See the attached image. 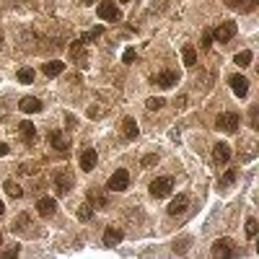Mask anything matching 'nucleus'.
<instances>
[{
  "label": "nucleus",
  "instance_id": "f257e3e1",
  "mask_svg": "<svg viewBox=\"0 0 259 259\" xmlns=\"http://www.w3.org/2000/svg\"><path fill=\"white\" fill-rule=\"evenodd\" d=\"M96 13H99V18H104L106 24H117V21L122 18V10L114 5V0H101Z\"/></svg>",
  "mask_w": 259,
  "mask_h": 259
},
{
  "label": "nucleus",
  "instance_id": "f03ea898",
  "mask_svg": "<svg viewBox=\"0 0 259 259\" xmlns=\"http://www.w3.org/2000/svg\"><path fill=\"white\" fill-rule=\"evenodd\" d=\"M239 125H241V119H239V114H233V111H223V114H218V119H215V127L220 132H228V135L239 132Z\"/></svg>",
  "mask_w": 259,
  "mask_h": 259
},
{
  "label": "nucleus",
  "instance_id": "7ed1b4c3",
  "mask_svg": "<svg viewBox=\"0 0 259 259\" xmlns=\"http://www.w3.org/2000/svg\"><path fill=\"white\" fill-rule=\"evenodd\" d=\"M171 192H174V179L171 176H158V179H153V182H151V195L155 200L168 197Z\"/></svg>",
  "mask_w": 259,
  "mask_h": 259
},
{
  "label": "nucleus",
  "instance_id": "20e7f679",
  "mask_svg": "<svg viewBox=\"0 0 259 259\" xmlns=\"http://www.w3.org/2000/svg\"><path fill=\"white\" fill-rule=\"evenodd\" d=\"M52 184H54V189H57V195L65 197L67 192H70V187H73V176L67 174L65 168H60V171L52 174Z\"/></svg>",
  "mask_w": 259,
  "mask_h": 259
},
{
  "label": "nucleus",
  "instance_id": "39448f33",
  "mask_svg": "<svg viewBox=\"0 0 259 259\" xmlns=\"http://www.w3.org/2000/svg\"><path fill=\"white\" fill-rule=\"evenodd\" d=\"M127 184H130V174L125 171V168H117V171L109 176V182H106V187L111 189V192H125Z\"/></svg>",
  "mask_w": 259,
  "mask_h": 259
},
{
  "label": "nucleus",
  "instance_id": "423d86ee",
  "mask_svg": "<svg viewBox=\"0 0 259 259\" xmlns=\"http://www.w3.org/2000/svg\"><path fill=\"white\" fill-rule=\"evenodd\" d=\"M236 37V24L233 21H226V24H220V26H215L212 29V39H218V42H231Z\"/></svg>",
  "mask_w": 259,
  "mask_h": 259
},
{
  "label": "nucleus",
  "instance_id": "0eeeda50",
  "mask_svg": "<svg viewBox=\"0 0 259 259\" xmlns=\"http://www.w3.org/2000/svg\"><path fill=\"white\" fill-rule=\"evenodd\" d=\"M187 207H189V197L187 195H176L171 202H168V215L179 218V215H184V212H187Z\"/></svg>",
  "mask_w": 259,
  "mask_h": 259
},
{
  "label": "nucleus",
  "instance_id": "6e6552de",
  "mask_svg": "<svg viewBox=\"0 0 259 259\" xmlns=\"http://www.w3.org/2000/svg\"><path fill=\"white\" fill-rule=\"evenodd\" d=\"M228 83H231V88H233V94L239 96V99H246V94H249V81H246L244 75H231L228 78Z\"/></svg>",
  "mask_w": 259,
  "mask_h": 259
},
{
  "label": "nucleus",
  "instance_id": "1a4fd4ad",
  "mask_svg": "<svg viewBox=\"0 0 259 259\" xmlns=\"http://www.w3.org/2000/svg\"><path fill=\"white\" fill-rule=\"evenodd\" d=\"M212 257H220V259L233 257V241L231 239H218L212 244Z\"/></svg>",
  "mask_w": 259,
  "mask_h": 259
},
{
  "label": "nucleus",
  "instance_id": "9d476101",
  "mask_svg": "<svg viewBox=\"0 0 259 259\" xmlns=\"http://www.w3.org/2000/svg\"><path fill=\"white\" fill-rule=\"evenodd\" d=\"M176 81H179V73H174V70H163L153 78V83L158 88H171V86H176Z\"/></svg>",
  "mask_w": 259,
  "mask_h": 259
},
{
  "label": "nucleus",
  "instance_id": "9b49d317",
  "mask_svg": "<svg viewBox=\"0 0 259 259\" xmlns=\"http://www.w3.org/2000/svg\"><path fill=\"white\" fill-rule=\"evenodd\" d=\"M81 168L83 171H94V166L99 163V153L94 151V148H83V153H81Z\"/></svg>",
  "mask_w": 259,
  "mask_h": 259
},
{
  "label": "nucleus",
  "instance_id": "f8f14e48",
  "mask_svg": "<svg viewBox=\"0 0 259 259\" xmlns=\"http://www.w3.org/2000/svg\"><path fill=\"white\" fill-rule=\"evenodd\" d=\"M47 140H50V145H52V148H54V151H60V153L70 148V143H67V138H65V135H62L60 130H50Z\"/></svg>",
  "mask_w": 259,
  "mask_h": 259
},
{
  "label": "nucleus",
  "instance_id": "ddd939ff",
  "mask_svg": "<svg viewBox=\"0 0 259 259\" xmlns=\"http://www.w3.org/2000/svg\"><path fill=\"white\" fill-rule=\"evenodd\" d=\"M18 109L24 111V114H37V111H42V101L34 99V96H24L18 101Z\"/></svg>",
  "mask_w": 259,
  "mask_h": 259
},
{
  "label": "nucleus",
  "instance_id": "4468645a",
  "mask_svg": "<svg viewBox=\"0 0 259 259\" xmlns=\"http://www.w3.org/2000/svg\"><path fill=\"white\" fill-rule=\"evenodd\" d=\"M54 210H57V202H54L52 197H42V200L37 202V212H39L42 218H52Z\"/></svg>",
  "mask_w": 259,
  "mask_h": 259
},
{
  "label": "nucleus",
  "instance_id": "2eb2a0df",
  "mask_svg": "<svg viewBox=\"0 0 259 259\" xmlns=\"http://www.w3.org/2000/svg\"><path fill=\"white\" fill-rule=\"evenodd\" d=\"M212 161H215V163H228L231 161L228 143H215V148H212Z\"/></svg>",
  "mask_w": 259,
  "mask_h": 259
},
{
  "label": "nucleus",
  "instance_id": "dca6fc26",
  "mask_svg": "<svg viewBox=\"0 0 259 259\" xmlns=\"http://www.w3.org/2000/svg\"><path fill=\"white\" fill-rule=\"evenodd\" d=\"M228 8L239 10V13H252V10L259 5V0H226Z\"/></svg>",
  "mask_w": 259,
  "mask_h": 259
},
{
  "label": "nucleus",
  "instance_id": "f3484780",
  "mask_svg": "<svg viewBox=\"0 0 259 259\" xmlns=\"http://www.w3.org/2000/svg\"><path fill=\"white\" fill-rule=\"evenodd\" d=\"M122 135H125V138L127 140H135V138H138V135H140V127H138V122H135V119H122Z\"/></svg>",
  "mask_w": 259,
  "mask_h": 259
},
{
  "label": "nucleus",
  "instance_id": "a211bd4d",
  "mask_svg": "<svg viewBox=\"0 0 259 259\" xmlns=\"http://www.w3.org/2000/svg\"><path fill=\"white\" fill-rule=\"evenodd\" d=\"M122 239H125V233H122L119 228H114V226H109L104 231V246H117Z\"/></svg>",
  "mask_w": 259,
  "mask_h": 259
},
{
  "label": "nucleus",
  "instance_id": "6ab92c4d",
  "mask_svg": "<svg viewBox=\"0 0 259 259\" xmlns=\"http://www.w3.org/2000/svg\"><path fill=\"white\" fill-rule=\"evenodd\" d=\"M88 200H91V202H94V205H96L99 210L109 207V200H106V195L101 192V189H96V187H91V189H88Z\"/></svg>",
  "mask_w": 259,
  "mask_h": 259
},
{
  "label": "nucleus",
  "instance_id": "aec40b11",
  "mask_svg": "<svg viewBox=\"0 0 259 259\" xmlns=\"http://www.w3.org/2000/svg\"><path fill=\"white\" fill-rule=\"evenodd\" d=\"M62 70H65V62H60V60H52V62H44V65H42V73L47 75V78L60 75Z\"/></svg>",
  "mask_w": 259,
  "mask_h": 259
},
{
  "label": "nucleus",
  "instance_id": "412c9836",
  "mask_svg": "<svg viewBox=\"0 0 259 259\" xmlns=\"http://www.w3.org/2000/svg\"><path fill=\"white\" fill-rule=\"evenodd\" d=\"M21 138H24L26 145H34V140H37V127H34L31 122H21Z\"/></svg>",
  "mask_w": 259,
  "mask_h": 259
},
{
  "label": "nucleus",
  "instance_id": "4be33fe9",
  "mask_svg": "<svg viewBox=\"0 0 259 259\" xmlns=\"http://www.w3.org/2000/svg\"><path fill=\"white\" fill-rule=\"evenodd\" d=\"M70 57L78 62V65H86V52H83V42L81 39H75L70 44Z\"/></svg>",
  "mask_w": 259,
  "mask_h": 259
},
{
  "label": "nucleus",
  "instance_id": "5701e85b",
  "mask_svg": "<svg viewBox=\"0 0 259 259\" xmlns=\"http://www.w3.org/2000/svg\"><path fill=\"white\" fill-rule=\"evenodd\" d=\"M182 60H184L187 67H192L197 62V50L192 47V44H184V47H182Z\"/></svg>",
  "mask_w": 259,
  "mask_h": 259
},
{
  "label": "nucleus",
  "instance_id": "b1692460",
  "mask_svg": "<svg viewBox=\"0 0 259 259\" xmlns=\"http://www.w3.org/2000/svg\"><path fill=\"white\" fill-rule=\"evenodd\" d=\"M252 60H254V54H252L249 50H244V52H236V57H233V62L239 65V67H249V65H252Z\"/></svg>",
  "mask_w": 259,
  "mask_h": 259
},
{
  "label": "nucleus",
  "instance_id": "393cba45",
  "mask_svg": "<svg viewBox=\"0 0 259 259\" xmlns=\"http://www.w3.org/2000/svg\"><path fill=\"white\" fill-rule=\"evenodd\" d=\"M3 189H5V195H8V197H13V200H18L21 195H24V189H21V187H18L16 182H10V179H5Z\"/></svg>",
  "mask_w": 259,
  "mask_h": 259
},
{
  "label": "nucleus",
  "instance_id": "a878e982",
  "mask_svg": "<svg viewBox=\"0 0 259 259\" xmlns=\"http://www.w3.org/2000/svg\"><path fill=\"white\" fill-rule=\"evenodd\" d=\"M94 218V205H88V202H86V205H81V207H78V220H91Z\"/></svg>",
  "mask_w": 259,
  "mask_h": 259
},
{
  "label": "nucleus",
  "instance_id": "bb28decb",
  "mask_svg": "<svg viewBox=\"0 0 259 259\" xmlns=\"http://www.w3.org/2000/svg\"><path fill=\"white\" fill-rule=\"evenodd\" d=\"M16 78H18V83H34V70L31 67H21L16 73Z\"/></svg>",
  "mask_w": 259,
  "mask_h": 259
},
{
  "label": "nucleus",
  "instance_id": "cd10ccee",
  "mask_svg": "<svg viewBox=\"0 0 259 259\" xmlns=\"http://www.w3.org/2000/svg\"><path fill=\"white\" fill-rule=\"evenodd\" d=\"M101 34H104V26H96V29H91V31H86L83 37H81V42L88 44V42H94L96 37H101Z\"/></svg>",
  "mask_w": 259,
  "mask_h": 259
},
{
  "label": "nucleus",
  "instance_id": "c85d7f7f",
  "mask_svg": "<svg viewBox=\"0 0 259 259\" xmlns=\"http://www.w3.org/2000/svg\"><path fill=\"white\" fill-rule=\"evenodd\" d=\"M257 233H259V223L254 218H249L246 220V236H249V239H257Z\"/></svg>",
  "mask_w": 259,
  "mask_h": 259
},
{
  "label": "nucleus",
  "instance_id": "c756f323",
  "mask_svg": "<svg viewBox=\"0 0 259 259\" xmlns=\"http://www.w3.org/2000/svg\"><path fill=\"white\" fill-rule=\"evenodd\" d=\"M236 182V168H228L226 174H223V179H220V187H231Z\"/></svg>",
  "mask_w": 259,
  "mask_h": 259
},
{
  "label": "nucleus",
  "instance_id": "7c9ffc66",
  "mask_svg": "<svg viewBox=\"0 0 259 259\" xmlns=\"http://www.w3.org/2000/svg\"><path fill=\"white\" fill-rule=\"evenodd\" d=\"M135 60H138V54H135V50H132V47H127L125 52H122V62H125V65H132Z\"/></svg>",
  "mask_w": 259,
  "mask_h": 259
},
{
  "label": "nucleus",
  "instance_id": "2f4dec72",
  "mask_svg": "<svg viewBox=\"0 0 259 259\" xmlns=\"http://www.w3.org/2000/svg\"><path fill=\"white\" fill-rule=\"evenodd\" d=\"M202 47H205V50L212 47V29H205V31H202Z\"/></svg>",
  "mask_w": 259,
  "mask_h": 259
},
{
  "label": "nucleus",
  "instance_id": "473e14b6",
  "mask_svg": "<svg viewBox=\"0 0 259 259\" xmlns=\"http://www.w3.org/2000/svg\"><path fill=\"white\" fill-rule=\"evenodd\" d=\"M145 106H148L151 111H155V109H161V106H163V99L153 96V99H148V101H145Z\"/></svg>",
  "mask_w": 259,
  "mask_h": 259
},
{
  "label": "nucleus",
  "instance_id": "72a5a7b5",
  "mask_svg": "<svg viewBox=\"0 0 259 259\" xmlns=\"http://www.w3.org/2000/svg\"><path fill=\"white\" fill-rule=\"evenodd\" d=\"M155 163H158V155H145V158H143V168H151V166H155Z\"/></svg>",
  "mask_w": 259,
  "mask_h": 259
},
{
  "label": "nucleus",
  "instance_id": "f704fd0d",
  "mask_svg": "<svg viewBox=\"0 0 259 259\" xmlns=\"http://www.w3.org/2000/svg\"><path fill=\"white\" fill-rule=\"evenodd\" d=\"M249 117H252V122H249V125L257 130L259 127V122H257V106H252V111H249Z\"/></svg>",
  "mask_w": 259,
  "mask_h": 259
},
{
  "label": "nucleus",
  "instance_id": "c9c22d12",
  "mask_svg": "<svg viewBox=\"0 0 259 259\" xmlns=\"http://www.w3.org/2000/svg\"><path fill=\"white\" fill-rule=\"evenodd\" d=\"M0 257H3V259H10V257H18V249H16V246H13V249H5L3 254H0Z\"/></svg>",
  "mask_w": 259,
  "mask_h": 259
},
{
  "label": "nucleus",
  "instance_id": "e433bc0d",
  "mask_svg": "<svg viewBox=\"0 0 259 259\" xmlns=\"http://www.w3.org/2000/svg\"><path fill=\"white\" fill-rule=\"evenodd\" d=\"M8 151H10V145H8V143H0V158H3V155H8Z\"/></svg>",
  "mask_w": 259,
  "mask_h": 259
},
{
  "label": "nucleus",
  "instance_id": "4c0bfd02",
  "mask_svg": "<svg viewBox=\"0 0 259 259\" xmlns=\"http://www.w3.org/2000/svg\"><path fill=\"white\" fill-rule=\"evenodd\" d=\"M3 212H5V207H3V202H0V215H3Z\"/></svg>",
  "mask_w": 259,
  "mask_h": 259
},
{
  "label": "nucleus",
  "instance_id": "58836bf2",
  "mask_svg": "<svg viewBox=\"0 0 259 259\" xmlns=\"http://www.w3.org/2000/svg\"><path fill=\"white\" fill-rule=\"evenodd\" d=\"M83 3H86V5H94V0H83Z\"/></svg>",
  "mask_w": 259,
  "mask_h": 259
},
{
  "label": "nucleus",
  "instance_id": "ea45409f",
  "mask_svg": "<svg viewBox=\"0 0 259 259\" xmlns=\"http://www.w3.org/2000/svg\"><path fill=\"white\" fill-rule=\"evenodd\" d=\"M0 244H3V233H0Z\"/></svg>",
  "mask_w": 259,
  "mask_h": 259
},
{
  "label": "nucleus",
  "instance_id": "a19ab883",
  "mask_svg": "<svg viewBox=\"0 0 259 259\" xmlns=\"http://www.w3.org/2000/svg\"><path fill=\"white\" fill-rule=\"evenodd\" d=\"M122 3H130V0H122Z\"/></svg>",
  "mask_w": 259,
  "mask_h": 259
},
{
  "label": "nucleus",
  "instance_id": "79ce46f5",
  "mask_svg": "<svg viewBox=\"0 0 259 259\" xmlns=\"http://www.w3.org/2000/svg\"><path fill=\"white\" fill-rule=\"evenodd\" d=\"M0 44H3V37H0Z\"/></svg>",
  "mask_w": 259,
  "mask_h": 259
}]
</instances>
